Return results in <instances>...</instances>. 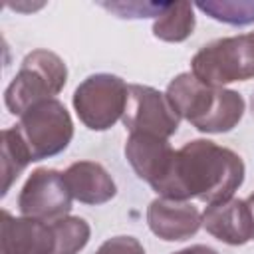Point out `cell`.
<instances>
[{"label":"cell","instance_id":"14","mask_svg":"<svg viewBox=\"0 0 254 254\" xmlns=\"http://www.w3.org/2000/svg\"><path fill=\"white\" fill-rule=\"evenodd\" d=\"M194 30V14L190 2L167 4L153 24L155 38L163 42H183Z\"/></svg>","mask_w":254,"mask_h":254},{"label":"cell","instance_id":"9","mask_svg":"<svg viewBox=\"0 0 254 254\" xmlns=\"http://www.w3.org/2000/svg\"><path fill=\"white\" fill-rule=\"evenodd\" d=\"M175 149L169 139L149 135V133H129L125 141V157L139 179L147 181L153 190L165 181L171 171Z\"/></svg>","mask_w":254,"mask_h":254},{"label":"cell","instance_id":"4","mask_svg":"<svg viewBox=\"0 0 254 254\" xmlns=\"http://www.w3.org/2000/svg\"><path fill=\"white\" fill-rule=\"evenodd\" d=\"M192 75L212 87L254 77V34L230 36L202 46L190 62Z\"/></svg>","mask_w":254,"mask_h":254},{"label":"cell","instance_id":"17","mask_svg":"<svg viewBox=\"0 0 254 254\" xmlns=\"http://www.w3.org/2000/svg\"><path fill=\"white\" fill-rule=\"evenodd\" d=\"M202 12H206L210 18L232 24V26H244L254 22V2L240 0V2H198L196 4Z\"/></svg>","mask_w":254,"mask_h":254},{"label":"cell","instance_id":"21","mask_svg":"<svg viewBox=\"0 0 254 254\" xmlns=\"http://www.w3.org/2000/svg\"><path fill=\"white\" fill-rule=\"evenodd\" d=\"M246 202H248V206H250V210H252V218H254V194H250Z\"/></svg>","mask_w":254,"mask_h":254},{"label":"cell","instance_id":"7","mask_svg":"<svg viewBox=\"0 0 254 254\" xmlns=\"http://www.w3.org/2000/svg\"><path fill=\"white\" fill-rule=\"evenodd\" d=\"M71 198L64 173L54 169H36L20 190L18 208L22 216L56 222L67 216L71 210Z\"/></svg>","mask_w":254,"mask_h":254},{"label":"cell","instance_id":"20","mask_svg":"<svg viewBox=\"0 0 254 254\" xmlns=\"http://www.w3.org/2000/svg\"><path fill=\"white\" fill-rule=\"evenodd\" d=\"M173 254H218L214 248L210 246H204V244H194V246H189V248H183L179 252H173Z\"/></svg>","mask_w":254,"mask_h":254},{"label":"cell","instance_id":"18","mask_svg":"<svg viewBox=\"0 0 254 254\" xmlns=\"http://www.w3.org/2000/svg\"><path fill=\"white\" fill-rule=\"evenodd\" d=\"M95 254H145V248L133 236H113L105 240Z\"/></svg>","mask_w":254,"mask_h":254},{"label":"cell","instance_id":"19","mask_svg":"<svg viewBox=\"0 0 254 254\" xmlns=\"http://www.w3.org/2000/svg\"><path fill=\"white\" fill-rule=\"evenodd\" d=\"M107 10L119 12L121 18H145L159 16L167 4H103Z\"/></svg>","mask_w":254,"mask_h":254},{"label":"cell","instance_id":"3","mask_svg":"<svg viewBox=\"0 0 254 254\" xmlns=\"http://www.w3.org/2000/svg\"><path fill=\"white\" fill-rule=\"evenodd\" d=\"M67 79V67L64 60L50 50L30 52L4 91V101L10 113L24 115L30 107L54 99Z\"/></svg>","mask_w":254,"mask_h":254},{"label":"cell","instance_id":"1","mask_svg":"<svg viewBox=\"0 0 254 254\" xmlns=\"http://www.w3.org/2000/svg\"><path fill=\"white\" fill-rule=\"evenodd\" d=\"M242 181L244 163L234 151L214 141L194 139L175 153L169 175L155 190L173 200L198 198L218 204L232 198Z\"/></svg>","mask_w":254,"mask_h":254},{"label":"cell","instance_id":"5","mask_svg":"<svg viewBox=\"0 0 254 254\" xmlns=\"http://www.w3.org/2000/svg\"><path fill=\"white\" fill-rule=\"evenodd\" d=\"M16 129L32 161H42L62 153L73 137L71 117L58 99H48L30 107L20 115Z\"/></svg>","mask_w":254,"mask_h":254},{"label":"cell","instance_id":"2","mask_svg":"<svg viewBox=\"0 0 254 254\" xmlns=\"http://www.w3.org/2000/svg\"><path fill=\"white\" fill-rule=\"evenodd\" d=\"M167 99L175 113L202 133H226L244 115L240 93L212 87L198 81L192 73H179L167 87Z\"/></svg>","mask_w":254,"mask_h":254},{"label":"cell","instance_id":"13","mask_svg":"<svg viewBox=\"0 0 254 254\" xmlns=\"http://www.w3.org/2000/svg\"><path fill=\"white\" fill-rule=\"evenodd\" d=\"M64 179L71 196L83 204H103L117 192L111 175L93 161H77L69 165L64 173Z\"/></svg>","mask_w":254,"mask_h":254},{"label":"cell","instance_id":"22","mask_svg":"<svg viewBox=\"0 0 254 254\" xmlns=\"http://www.w3.org/2000/svg\"><path fill=\"white\" fill-rule=\"evenodd\" d=\"M250 105H252V115H254V95H252V103Z\"/></svg>","mask_w":254,"mask_h":254},{"label":"cell","instance_id":"6","mask_svg":"<svg viewBox=\"0 0 254 254\" xmlns=\"http://www.w3.org/2000/svg\"><path fill=\"white\" fill-rule=\"evenodd\" d=\"M129 97V85L111 73L85 77L75 93L73 107L79 121L91 131H105L123 119Z\"/></svg>","mask_w":254,"mask_h":254},{"label":"cell","instance_id":"15","mask_svg":"<svg viewBox=\"0 0 254 254\" xmlns=\"http://www.w3.org/2000/svg\"><path fill=\"white\" fill-rule=\"evenodd\" d=\"M32 161L16 127L2 131V194H6L12 183L20 177L26 165Z\"/></svg>","mask_w":254,"mask_h":254},{"label":"cell","instance_id":"10","mask_svg":"<svg viewBox=\"0 0 254 254\" xmlns=\"http://www.w3.org/2000/svg\"><path fill=\"white\" fill-rule=\"evenodd\" d=\"M147 224L161 240L177 242L194 236L202 224V216L196 206L187 200L159 196L147 208Z\"/></svg>","mask_w":254,"mask_h":254},{"label":"cell","instance_id":"12","mask_svg":"<svg viewBox=\"0 0 254 254\" xmlns=\"http://www.w3.org/2000/svg\"><path fill=\"white\" fill-rule=\"evenodd\" d=\"M202 226L208 234L224 244L240 246L254 238V218L246 200L228 198L206 206L202 212Z\"/></svg>","mask_w":254,"mask_h":254},{"label":"cell","instance_id":"16","mask_svg":"<svg viewBox=\"0 0 254 254\" xmlns=\"http://www.w3.org/2000/svg\"><path fill=\"white\" fill-rule=\"evenodd\" d=\"M56 236L54 254H77L89 242V224L79 216H65L52 222Z\"/></svg>","mask_w":254,"mask_h":254},{"label":"cell","instance_id":"8","mask_svg":"<svg viewBox=\"0 0 254 254\" xmlns=\"http://www.w3.org/2000/svg\"><path fill=\"white\" fill-rule=\"evenodd\" d=\"M179 115L169 103L167 95L149 85H129L127 107L123 113V125L129 133H149L169 139L179 129Z\"/></svg>","mask_w":254,"mask_h":254},{"label":"cell","instance_id":"11","mask_svg":"<svg viewBox=\"0 0 254 254\" xmlns=\"http://www.w3.org/2000/svg\"><path fill=\"white\" fill-rule=\"evenodd\" d=\"M2 254H54L56 236L52 222L12 216L2 210Z\"/></svg>","mask_w":254,"mask_h":254}]
</instances>
